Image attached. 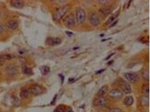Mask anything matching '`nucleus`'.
<instances>
[{
	"label": "nucleus",
	"mask_w": 150,
	"mask_h": 112,
	"mask_svg": "<svg viewBox=\"0 0 150 112\" xmlns=\"http://www.w3.org/2000/svg\"><path fill=\"white\" fill-rule=\"evenodd\" d=\"M22 72L26 75H31L33 72H32V70L29 68L27 66H23L22 68Z\"/></svg>",
	"instance_id": "412c9836"
},
{
	"label": "nucleus",
	"mask_w": 150,
	"mask_h": 112,
	"mask_svg": "<svg viewBox=\"0 0 150 112\" xmlns=\"http://www.w3.org/2000/svg\"><path fill=\"white\" fill-rule=\"evenodd\" d=\"M114 53H112L111 54H110V56H108V57H107V58H106V60H108V59H109L110 58H111V56H112V55H114Z\"/></svg>",
	"instance_id": "c756f323"
},
{
	"label": "nucleus",
	"mask_w": 150,
	"mask_h": 112,
	"mask_svg": "<svg viewBox=\"0 0 150 112\" xmlns=\"http://www.w3.org/2000/svg\"><path fill=\"white\" fill-rule=\"evenodd\" d=\"M119 14H120V11H117L114 15H113L112 16H111V17L109 18L108 20L107 21V24H110L111 22H112L113 21H114V20L118 17V16H119Z\"/></svg>",
	"instance_id": "4be33fe9"
},
{
	"label": "nucleus",
	"mask_w": 150,
	"mask_h": 112,
	"mask_svg": "<svg viewBox=\"0 0 150 112\" xmlns=\"http://www.w3.org/2000/svg\"><path fill=\"white\" fill-rule=\"evenodd\" d=\"M31 92L34 95H38L43 93V88L38 85H34L31 87Z\"/></svg>",
	"instance_id": "9d476101"
},
{
	"label": "nucleus",
	"mask_w": 150,
	"mask_h": 112,
	"mask_svg": "<svg viewBox=\"0 0 150 112\" xmlns=\"http://www.w3.org/2000/svg\"><path fill=\"white\" fill-rule=\"evenodd\" d=\"M64 23L65 25L68 28H72L75 25V19L74 17L70 14L66 16L64 20Z\"/></svg>",
	"instance_id": "423d86ee"
},
{
	"label": "nucleus",
	"mask_w": 150,
	"mask_h": 112,
	"mask_svg": "<svg viewBox=\"0 0 150 112\" xmlns=\"http://www.w3.org/2000/svg\"><path fill=\"white\" fill-rule=\"evenodd\" d=\"M6 73L10 75V76H13L17 74L18 70L17 68L15 67V66L13 65H10L8 66L6 68Z\"/></svg>",
	"instance_id": "9b49d317"
},
{
	"label": "nucleus",
	"mask_w": 150,
	"mask_h": 112,
	"mask_svg": "<svg viewBox=\"0 0 150 112\" xmlns=\"http://www.w3.org/2000/svg\"><path fill=\"white\" fill-rule=\"evenodd\" d=\"M108 87L107 85H104L98 91L97 95L98 96H102L105 95V94L107 93V92L108 91Z\"/></svg>",
	"instance_id": "2eb2a0df"
},
{
	"label": "nucleus",
	"mask_w": 150,
	"mask_h": 112,
	"mask_svg": "<svg viewBox=\"0 0 150 112\" xmlns=\"http://www.w3.org/2000/svg\"><path fill=\"white\" fill-rule=\"evenodd\" d=\"M76 19L77 22L79 24H82L86 19V13L82 9L78 8L76 11Z\"/></svg>",
	"instance_id": "7ed1b4c3"
},
{
	"label": "nucleus",
	"mask_w": 150,
	"mask_h": 112,
	"mask_svg": "<svg viewBox=\"0 0 150 112\" xmlns=\"http://www.w3.org/2000/svg\"><path fill=\"white\" fill-rule=\"evenodd\" d=\"M108 101V99L105 96H98L94 99L93 104L97 107H102L107 105Z\"/></svg>",
	"instance_id": "39448f33"
},
{
	"label": "nucleus",
	"mask_w": 150,
	"mask_h": 112,
	"mask_svg": "<svg viewBox=\"0 0 150 112\" xmlns=\"http://www.w3.org/2000/svg\"><path fill=\"white\" fill-rule=\"evenodd\" d=\"M142 104L143 105V106H146L147 105L149 104V98L147 96H145L144 97H142Z\"/></svg>",
	"instance_id": "393cba45"
},
{
	"label": "nucleus",
	"mask_w": 150,
	"mask_h": 112,
	"mask_svg": "<svg viewBox=\"0 0 150 112\" xmlns=\"http://www.w3.org/2000/svg\"><path fill=\"white\" fill-rule=\"evenodd\" d=\"M3 27H2V26L0 24V34H2V32H3Z\"/></svg>",
	"instance_id": "c85d7f7f"
},
{
	"label": "nucleus",
	"mask_w": 150,
	"mask_h": 112,
	"mask_svg": "<svg viewBox=\"0 0 150 112\" xmlns=\"http://www.w3.org/2000/svg\"><path fill=\"white\" fill-rule=\"evenodd\" d=\"M66 33H68V34H67L69 35H70V34H71V35H73V33H72V32H66Z\"/></svg>",
	"instance_id": "7c9ffc66"
},
{
	"label": "nucleus",
	"mask_w": 150,
	"mask_h": 112,
	"mask_svg": "<svg viewBox=\"0 0 150 112\" xmlns=\"http://www.w3.org/2000/svg\"><path fill=\"white\" fill-rule=\"evenodd\" d=\"M109 112H123V111L119 108H113L111 109Z\"/></svg>",
	"instance_id": "a878e982"
},
{
	"label": "nucleus",
	"mask_w": 150,
	"mask_h": 112,
	"mask_svg": "<svg viewBox=\"0 0 150 112\" xmlns=\"http://www.w3.org/2000/svg\"></svg>",
	"instance_id": "473e14b6"
},
{
	"label": "nucleus",
	"mask_w": 150,
	"mask_h": 112,
	"mask_svg": "<svg viewBox=\"0 0 150 112\" xmlns=\"http://www.w3.org/2000/svg\"><path fill=\"white\" fill-rule=\"evenodd\" d=\"M65 112H73V109H72V108H70V107H68V108H67L66 109V110H65Z\"/></svg>",
	"instance_id": "bb28decb"
},
{
	"label": "nucleus",
	"mask_w": 150,
	"mask_h": 112,
	"mask_svg": "<svg viewBox=\"0 0 150 112\" xmlns=\"http://www.w3.org/2000/svg\"><path fill=\"white\" fill-rule=\"evenodd\" d=\"M66 107L64 105L60 104L56 107L54 112H65Z\"/></svg>",
	"instance_id": "aec40b11"
},
{
	"label": "nucleus",
	"mask_w": 150,
	"mask_h": 112,
	"mask_svg": "<svg viewBox=\"0 0 150 112\" xmlns=\"http://www.w3.org/2000/svg\"><path fill=\"white\" fill-rule=\"evenodd\" d=\"M11 5L15 8L20 9L24 6V2L21 0H13L11 1Z\"/></svg>",
	"instance_id": "ddd939ff"
},
{
	"label": "nucleus",
	"mask_w": 150,
	"mask_h": 112,
	"mask_svg": "<svg viewBox=\"0 0 150 112\" xmlns=\"http://www.w3.org/2000/svg\"><path fill=\"white\" fill-rule=\"evenodd\" d=\"M40 70H41V74L43 75H46L47 74H48L50 71V68L48 66H42L41 68H40Z\"/></svg>",
	"instance_id": "dca6fc26"
},
{
	"label": "nucleus",
	"mask_w": 150,
	"mask_h": 112,
	"mask_svg": "<svg viewBox=\"0 0 150 112\" xmlns=\"http://www.w3.org/2000/svg\"><path fill=\"white\" fill-rule=\"evenodd\" d=\"M68 10V7L66 6L62 7L60 9H59L58 10H56L54 14L53 18L54 20L55 21H59L61 20L64 15L66 14Z\"/></svg>",
	"instance_id": "f257e3e1"
},
{
	"label": "nucleus",
	"mask_w": 150,
	"mask_h": 112,
	"mask_svg": "<svg viewBox=\"0 0 150 112\" xmlns=\"http://www.w3.org/2000/svg\"><path fill=\"white\" fill-rule=\"evenodd\" d=\"M6 27L10 30H15L18 27V23L15 20H11L6 23Z\"/></svg>",
	"instance_id": "f8f14e48"
},
{
	"label": "nucleus",
	"mask_w": 150,
	"mask_h": 112,
	"mask_svg": "<svg viewBox=\"0 0 150 112\" xmlns=\"http://www.w3.org/2000/svg\"><path fill=\"white\" fill-rule=\"evenodd\" d=\"M134 103V98L132 96H127L124 99V104L127 106L132 105Z\"/></svg>",
	"instance_id": "4468645a"
},
{
	"label": "nucleus",
	"mask_w": 150,
	"mask_h": 112,
	"mask_svg": "<svg viewBox=\"0 0 150 112\" xmlns=\"http://www.w3.org/2000/svg\"><path fill=\"white\" fill-rule=\"evenodd\" d=\"M119 84L123 93L127 94H129L132 93L131 86L128 83V82L124 80L120 79L119 81Z\"/></svg>",
	"instance_id": "f03ea898"
},
{
	"label": "nucleus",
	"mask_w": 150,
	"mask_h": 112,
	"mask_svg": "<svg viewBox=\"0 0 150 112\" xmlns=\"http://www.w3.org/2000/svg\"><path fill=\"white\" fill-rule=\"evenodd\" d=\"M11 58V56L10 54H3L0 56V61H6L10 60Z\"/></svg>",
	"instance_id": "5701e85b"
},
{
	"label": "nucleus",
	"mask_w": 150,
	"mask_h": 112,
	"mask_svg": "<svg viewBox=\"0 0 150 112\" xmlns=\"http://www.w3.org/2000/svg\"><path fill=\"white\" fill-rule=\"evenodd\" d=\"M11 102L16 107H19L21 104L20 99L15 96H12L11 97Z\"/></svg>",
	"instance_id": "f3484780"
},
{
	"label": "nucleus",
	"mask_w": 150,
	"mask_h": 112,
	"mask_svg": "<svg viewBox=\"0 0 150 112\" xmlns=\"http://www.w3.org/2000/svg\"><path fill=\"white\" fill-rule=\"evenodd\" d=\"M20 96L22 99H27L29 97V93L27 89H23L20 92Z\"/></svg>",
	"instance_id": "6ab92c4d"
},
{
	"label": "nucleus",
	"mask_w": 150,
	"mask_h": 112,
	"mask_svg": "<svg viewBox=\"0 0 150 112\" xmlns=\"http://www.w3.org/2000/svg\"><path fill=\"white\" fill-rule=\"evenodd\" d=\"M108 95L113 99H120L123 96V92L119 89H113L109 93Z\"/></svg>",
	"instance_id": "1a4fd4ad"
},
{
	"label": "nucleus",
	"mask_w": 150,
	"mask_h": 112,
	"mask_svg": "<svg viewBox=\"0 0 150 112\" xmlns=\"http://www.w3.org/2000/svg\"><path fill=\"white\" fill-rule=\"evenodd\" d=\"M111 10L112 9L110 7H105L101 10V11L105 16H106L111 13Z\"/></svg>",
	"instance_id": "a211bd4d"
},
{
	"label": "nucleus",
	"mask_w": 150,
	"mask_h": 112,
	"mask_svg": "<svg viewBox=\"0 0 150 112\" xmlns=\"http://www.w3.org/2000/svg\"><path fill=\"white\" fill-rule=\"evenodd\" d=\"M46 43L51 46H58L61 43V39L58 37H50L47 39Z\"/></svg>",
	"instance_id": "0eeeda50"
},
{
	"label": "nucleus",
	"mask_w": 150,
	"mask_h": 112,
	"mask_svg": "<svg viewBox=\"0 0 150 112\" xmlns=\"http://www.w3.org/2000/svg\"><path fill=\"white\" fill-rule=\"evenodd\" d=\"M90 21L93 27H97L100 24V18L97 14L93 13L90 16Z\"/></svg>",
	"instance_id": "6e6552de"
},
{
	"label": "nucleus",
	"mask_w": 150,
	"mask_h": 112,
	"mask_svg": "<svg viewBox=\"0 0 150 112\" xmlns=\"http://www.w3.org/2000/svg\"><path fill=\"white\" fill-rule=\"evenodd\" d=\"M105 70V69H102V70H101L98 71L96 72V74H101L102 72H103Z\"/></svg>",
	"instance_id": "cd10ccee"
},
{
	"label": "nucleus",
	"mask_w": 150,
	"mask_h": 112,
	"mask_svg": "<svg viewBox=\"0 0 150 112\" xmlns=\"http://www.w3.org/2000/svg\"><path fill=\"white\" fill-rule=\"evenodd\" d=\"M117 21H115V23H114V24H112V25L111 26V27H113V26H114V25H115V24H117Z\"/></svg>",
	"instance_id": "2f4dec72"
},
{
	"label": "nucleus",
	"mask_w": 150,
	"mask_h": 112,
	"mask_svg": "<svg viewBox=\"0 0 150 112\" xmlns=\"http://www.w3.org/2000/svg\"><path fill=\"white\" fill-rule=\"evenodd\" d=\"M125 79L131 83L135 84L139 80V77L135 72H127L124 74Z\"/></svg>",
	"instance_id": "20e7f679"
},
{
	"label": "nucleus",
	"mask_w": 150,
	"mask_h": 112,
	"mask_svg": "<svg viewBox=\"0 0 150 112\" xmlns=\"http://www.w3.org/2000/svg\"><path fill=\"white\" fill-rule=\"evenodd\" d=\"M142 91L143 92V93H145L146 95L149 94V92H150V87H149V85H143V87H142Z\"/></svg>",
	"instance_id": "b1692460"
}]
</instances>
